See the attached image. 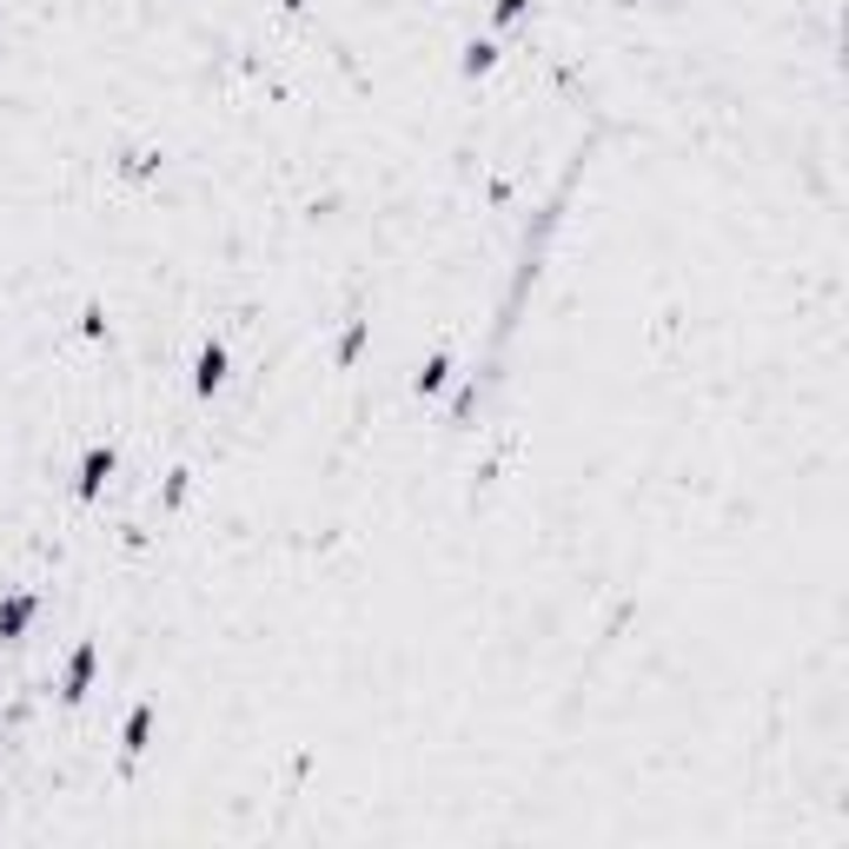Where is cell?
<instances>
[{
  "label": "cell",
  "instance_id": "cell-12",
  "mask_svg": "<svg viewBox=\"0 0 849 849\" xmlns=\"http://www.w3.org/2000/svg\"><path fill=\"white\" fill-rule=\"evenodd\" d=\"M80 332H86V339H106V306H86V312H80Z\"/></svg>",
  "mask_w": 849,
  "mask_h": 849
},
{
  "label": "cell",
  "instance_id": "cell-4",
  "mask_svg": "<svg viewBox=\"0 0 849 849\" xmlns=\"http://www.w3.org/2000/svg\"><path fill=\"white\" fill-rule=\"evenodd\" d=\"M153 731H159V711H153V704H133V711H126V724H120V757H126V764H139V757L153 750Z\"/></svg>",
  "mask_w": 849,
  "mask_h": 849
},
{
  "label": "cell",
  "instance_id": "cell-7",
  "mask_svg": "<svg viewBox=\"0 0 849 849\" xmlns=\"http://www.w3.org/2000/svg\"><path fill=\"white\" fill-rule=\"evenodd\" d=\"M452 379H458V365H452V352H432V359H425V365L412 372V392H418V398H438V392H445Z\"/></svg>",
  "mask_w": 849,
  "mask_h": 849
},
{
  "label": "cell",
  "instance_id": "cell-5",
  "mask_svg": "<svg viewBox=\"0 0 849 849\" xmlns=\"http://www.w3.org/2000/svg\"><path fill=\"white\" fill-rule=\"evenodd\" d=\"M33 618H40V598H33V591H7V598H0V644H20Z\"/></svg>",
  "mask_w": 849,
  "mask_h": 849
},
{
  "label": "cell",
  "instance_id": "cell-2",
  "mask_svg": "<svg viewBox=\"0 0 849 849\" xmlns=\"http://www.w3.org/2000/svg\"><path fill=\"white\" fill-rule=\"evenodd\" d=\"M93 677H100V644H93V638H80V644H73V658H66V677H60V704H86Z\"/></svg>",
  "mask_w": 849,
  "mask_h": 849
},
{
  "label": "cell",
  "instance_id": "cell-11",
  "mask_svg": "<svg viewBox=\"0 0 849 849\" xmlns=\"http://www.w3.org/2000/svg\"><path fill=\"white\" fill-rule=\"evenodd\" d=\"M525 13H531V0H491V20H498V27H518Z\"/></svg>",
  "mask_w": 849,
  "mask_h": 849
},
{
  "label": "cell",
  "instance_id": "cell-8",
  "mask_svg": "<svg viewBox=\"0 0 849 849\" xmlns=\"http://www.w3.org/2000/svg\"><path fill=\"white\" fill-rule=\"evenodd\" d=\"M365 339H372V319H352V325L339 332V345H332V359H339V365H359V352H365Z\"/></svg>",
  "mask_w": 849,
  "mask_h": 849
},
{
  "label": "cell",
  "instance_id": "cell-9",
  "mask_svg": "<svg viewBox=\"0 0 849 849\" xmlns=\"http://www.w3.org/2000/svg\"><path fill=\"white\" fill-rule=\"evenodd\" d=\"M186 498H193V472H186V465H173V472H166V485H159V505H166V511H179Z\"/></svg>",
  "mask_w": 849,
  "mask_h": 849
},
{
  "label": "cell",
  "instance_id": "cell-3",
  "mask_svg": "<svg viewBox=\"0 0 849 849\" xmlns=\"http://www.w3.org/2000/svg\"><path fill=\"white\" fill-rule=\"evenodd\" d=\"M226 379H232V352H226V339H206V345L193 352V392L213 398Z\"/></svg>",
  "mask_w": 849,
  "mask_h": 849
},
{
  "label": "cell",
  "instance_id": "cell-1",
  "mask_svg": "<svg viewBox=\"0 0 849 849\" xmlns=\"http://www.w3.org/2000/svg\"><path fill=\"white\" fill-rule=\"evenodd\" d=\"M113 472H120V445H113V438H106V445H86V452H80V472H73V498H80V505H100L106 485H113Z\"/></svg>",
  "mask_w": 849,
  "mask_h": 849
},
{
  "label": "cell",
  "instance_id": "cell-6",
  "mask_svg": "<svg viewBox=\"0 0 849 849\" xmlns=\"http://www.w3.org/2000/svg\"><path fill=\"white\" fill-rule=\"evenodd\" d=\"M498 53H505V46H498L491 33H472V40H465V53H458V73H465V80H485V73L498 66Z\"/></svg>",
  "mask_w": 849,
  "mask_h": 849
},
{
  "label": "cell",
  "instance_id": "cell-10",
  "mask_svg": "<svg viewBox=\"0 0 849 849\" xmlns=\"http://www.w3.org/2000/svg\"><path fill=\"white\" fill-rule=\"evenodd\" d=\"M159 173V153H126L120 159V179H153Z\"/></svg>",
  "mask_w": 849,
  "mask_h": 849
}]
</instances>
